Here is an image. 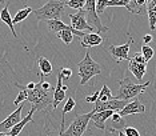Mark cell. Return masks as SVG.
Segmentation results:
<instances>
[{"instance_id": "obj_1", "label": "cell", "mask_w": 156, "mask_h": 136, "mask_svg": "<svg viewBox=\"0 0 156 136\" xmlns=\"http://www.w3.org/2000/svg\"><path fill=\"white\" fill-rule=\"evenodd\" d=\"M54 89H52V91H54ZM52 91H45V89H43L41 81H39V83H36V87H35L32 91H28L27 102L32 103V107L36 111L37 109L44 111L45 113H48V112H51V111H54V92Z\"/></svg>"}, {"instance_id": "obj_2", "label": "cell", "mask_w": 156, "mask_h": 136, "mask_svg": "<svg viewBox=\"0 0 156 136\" xmlns=\"http://www.w3.org/2000/svg\"><path fill=\"white\" fill-rule=\"evenodd\" d=\"M66 2H58V0H49L43 7L35 9L34 13L36 15L37 21L41 20H60V16L66 9Z\"/></svg>"}, {"instance_id": "obj_3", "label": "cell", "mask_w": 156, "mask_h": 136, "mask_svg": "<svg viewBox=\"0 0 156 136\" xmlns=\"http://www.w3.org/2000/svg\"><path fill=\"white\" fill-rule=\"evenodd\" d=\"M150 84H151L150 80L145 81L144 84H135L131 81L129 77H124L122 80H119V94L116 96V99L126 100V102H128L131 99H135L136 96L143 94Z\"/></svg>"}, {"instance_id": "obj_4", "label": "cell", "mask_w": 156, "mask_h": 136, "mask_svg": "<svg viewBox=\"0 0 156 136\" xmlns=\"http://www.w3.org/2000/svg\"><path fill=\"white\" fill-rule=\"evenodd\" d=\"M77 68H79V76H80L81 85H86L88 83V80H91L94 76L101 73V66L91 58L88 51L86 53V56H84V59L77 63Z\"/></svg>"}, {"instance_id": "obj_5", "label": "cell", "mask_w": 156, "mask_h": 136, "mask_svg": "<svg viewBox=\"0 0 156 136\" xmlns=\"http://www.w3.org/2000/svg\"><path fill=\"white\" fill-rule=\"evenodd\" d=\"M84 13H86L87 23L96 31V34H105L108 32V27H104L103 23L99 19V15L96 12V2L95 0H86V5H84Z\"/></svg>"}, {"instance_id": "obj_6", "label": "cell", "mask_w": 156, "mask_h": 136, "mask_svg": "<svg viewBox=\"0 0 156 136\" xmlns=\"http://www.w3.org/2000/svg\"><path fill=\"white\" fill-rule=\"evenodd\" d=\"M92 117V111L88 113H83V115H77L75 119H72L71 126L63 132L64 136H81L86 132L88 123L91 121Z\"/></svg>"}, {"instance_id": "obj_7", "label": "cell", "mask_w": 156, "mask_h": 136, "mask_svg": "<svg viewBox=\"0 0 156 136\" xmlns=\"http://www.w3.org/2000/svg\"><path fill=\"white\" fill-rule=\"evenodd\" d=\"M133 43V39L129 38L128 41L126 44H122V45H113V44H109L107 51L111 53V56L116 62H122V60H129V56H128V52H129V47L131 44Z\"/></svg>"}, {"instance_id": "obj_8", "label": "cell", "mask_w": 156, "mask_h": 136, "mask_svg": "<svg viewBox=\"0 0 156 136\" xmlns=\"http://www.w3.org/2000/svg\"><path fill=\"white\" fill-rule=\"evenodd\" d=\"M23 107H24V104L22 103V104L17 107V108L13 111L11 115L7 117V119H4L3 121H0V134H7V132H9L17 123H20V121L23 120L22 119Z\"/></svg>"}, {"instance_id": "obj_9", "label": "cell", "mask_w": 156, "mask_h": 136, "mask_svg": "<svg viewBox=\"0 0 156 136\" xmlns=\"http://www.w3.org/2000/svg\"><path fill=\"white\" fill-rule=\"evenodd\" d=\"M69 19H71V27H73L76 31H80V32L87 31L88 34H91V32H96L90 24L87 23L86 13H84L83 9L77 11L75 15H69Z\"/></svg>"}, {"instance_id": "obj_10", "label": "cell", "mask_w": 156, "mask_h": 136, "mask_svg": "<svg viewBox=\"0 0 156 136\" xmlns=\"http://www.w3.org/2000/svg\"><path fill=\"white\" fill-rule=\"evenodd\" d=\"M144 112H145L144 104L140 102L139 99H133L132 102H129L119 113H120L122 117H126L128 115H133V113H144Z\"/></svg>"}, {"instance_id": "obj_11", "label": "cell", "mask_w": 156, "mask_h": 136, "mask_svg": "<svg viewBox=\"0 0 156 136\" xmlns=\"http://www.w3.org/2000/svg\"><path fill=\"white\" fill-rule=\"evenodd\" d=\"M68 89L67 85H63V77L62 75H58V83H56V87L54 89V109H56L60 103L66 99V91Z\"/></svg>"}, {"instance_id": "obj_12", "label": "cell", "mask_w": 156, "mask_h": 136, "mask_svg": "<svg viewBox=\"0 0 156 136\" xmlns=\"http://www.w3.org/2000/svg\"><path fill=\"white\" fill-rule=\"evenodd\" d=\"M37 68H39V77H40V81H44V79L52 75L54 72V67H52V63L49 62L48 59L43 58H37Z\"/></svg>"}, {"instance_id": "obj_13", "label": "cell", "mask_w": 156, "mask_h": 136, "mask_svg": "<svg viewBox=\"0 0 156 136\" xmlns=\"http://www.w3.org/2000/svg\"><path fill=\"white\" fill-rule=\"evenodd\" d=\"M113 113H115L113 111H103V112L92 113L91 120L96 128H99V130H105V121L108 119H111V116Z\"/></svg>"}, {"instance_id": "obj_14", "label": "cell", "mask_w": 156, "mask_h": 136, "mask_svg": "<svg viewBox=\"0 0 156 136\" xmlns=\"http://www.w3.org/2000/svg\"><path fill=\"white\" fill-rule=\"evenodd\" d=\"M103 43V38L96 32H91V34H86V36L80 40L81 47L84 48H91V47H96L100 45Z\"/></svg>"}, {"instance_id": "obj_15", "label": "cell", "mask_w": 156, "mask_h": 136, "mask_svg": "<svg viewBox=\"0 0 156 136\" xmlns=\"http://www.w3.org/2000/svg\"><path fill=\"white\" fill-rule=\"evenodd\" d=\"M128 70L131 71V73L133 75L137 80H141L143 76L147 72V64H141V63H136L135 60L129 58L128 60Z\"/></svg>"}, {"instance_id": "obj_16", "label": "cell", "mask_w": 156, "mask_h": 136, "mask_svg": "<svg viewBox=\"0 0 156 136\" xmlns=\"http://www.w3.org/2000/svg\"><path fill=\"white\" fill-rule=\"evenodd\" d=\"M147 7V0H128L126 8L133 15H141Z\"/></svg>"}, {"instance_id": "obj_17", "label": "cell", "mask_w": 156, "mask_h": 136, "mask_svg": "<svg viewBox=\"0 0 156 136\" xmlns=\"http://www.w3.org/2000/svg\"><path fill=\"white\" fill-rule=\"evenodd\" d=\"M35 111H36V109H35L34 108V107H32V108H31L30 109V112H28L27 113V116L26 117H24V119L22 120V121H20V123H17L16 124V126L15 127H13L12 128V130L11 131H9V136H17V135H19L20 134V132H22L23 131V128L24 127H26L27 126V124L28 123H30V121H32V116H34V113H35Z\"/></svg>"}, {"instance_id": "obj_18", "label": "cell", "mask_w": 156, "mask_h": 136, "mask_svg": "<svg viewBox=\"0 0 156 136\" xmlns=\"http://www.w3.org/2000/svg\"><path fill=\"white\" fill-rule=\"evenodd\" d=\"M0 20H2L3 23H5L7 26L9 27V30H11L12 35H13V38L19 39V35H17V34H16V31H15V24H13L12 17H11V15H9L8 5H4V8L2 9V12H0Z\"/></svg>"}, {"instance_id": "obj_19", "label": "cell", "mask_w": 156, "mask_h": 136, "mask_svg": "<svg viewBox=\"0 0 156 136\" xmlns=\"http://www.w3.org/2000/svg\"><path fill=\"white\" fill-rule=\"evenodd\" d=\"M145 9H147L148 21H150V28L155 30L156 28V0H148Z\"/></svg>"}, {"instance_id": "obj_20", "label": "cell", "mask_w": 156, "mask_h": 136, "mask_svg": "<svg viewBox=\"0 0 156 136\" xmlns=\"http://www.w3.org/2000/svg\"><path fill=\"white\" fill-rule=\"evenodd\" d=\"M111 121H112V124L115 127L111 128V130H108L109 132H115V131H120L122 128H126V121H124V119L122 116H120V113L119 112H115L113 115L111 116Z\"/></svg>"}, {"instance_id": "obj_21", "label": "cell", "mask_w": 156, "mask_h": 136, "mask_svg": "<svg viewBox=\"0 0 156 136\" xmlns=\"http://www.w3.org/2000/svg\"><path fill=\"white\" fill-rule=\"evenodd\" d=\"M31 12H34L32 8H31L30 5H27V7H24V8H22L20 11H17V13L15 16L12 17V21H13V24H16V23H20V21H23V20H26L28 16H30V13Z\"/></svg>"}, {"instance_id": "obj_22", "label": "cell", "mask_w": 156, "mask_h": 136, "mask_svg": "<svg viewBox=\"0 0 156 136\" xmlns=\"http://www.w3.org/2000/svg\"><path fill=\"white\" fill-rule=\"evenodd\" d=\"M15 85L17 88L20 89V92H19V95L16 96V99H15V106L19 107L20 104H22L23 102H26V100L28 99V91H27V88H26V85H23V84H19V83H15Z\"/></svg>"}, {"instance_id": "obj_23", "label": "cell", "mask_w": 156, "mask_h": 136, "mask_svg": "<svg viewBox=\"0 0 156 136\" xmlns=\"http://www.w3.org/2000/svg\"><path fill=\"white\" fill-rule=\"evenodd\" d=\"M115 99V96L112 95L111 89H109L108 85H103L101 89H100V94H99V99L98 102H101V103H105V102H109V100Z\"/></svg>"}, {"instance_id": "obj_24", "label": "cell", "mask_w": 156, "mask_h": 136, "mask_svg": "<svg viewBox=\"0 0 156 136\" xmlns=\"http://www.w3.org/2000/svg\"><path fill=\"white\" fill-rule=\"evenodd\" d=\"M73 36H75V34H73L72 31H62V32H58V34H56V38H59L60 40L67 45H69L71 43H72Z\"/></svg>"}, {"instance_id": "obj_25", "label": "cell", "mask_w": 156, "mask_h": 136, "mask_svg": "<svg viewBox=\"0 0 156 136\" xmlns=\"http://www.w3.org/2000/svg\"><path fill=\"white\" fill-rule=\"evenodd\" d=\"M75 106H76V102H75V99H73L72 96L67 99V102L64 104V108H63V112H62V123H64L66 121V115L69 112V111H72L73 108H75Z\"/></svg>"}, {"instance_id": "obj_26", "label": "cell", "mask_w": 156, "mask_h": 136, "mask_svg": "<svg viewBox=\"0 0 156 136\" xmlns=\"http://www.w3.org/2000/svg\"><path fill=\"white\" fill-rule=\"evenodd\" d=\"M66 5L69 8H75V9H83L86 5V0H68L66 2Z\"/></svg>"}, {"instance_id": "obj_27", "label": "cell", "mask_w": 156, "mask_h": 136, "mask_svg": "<svg viewBox=\"0 0 156 136\" xmlns=\"http://www.w3.org/2000/svg\"><path fill=\"white\" fill-rule=\"evenodd\" d=\"M154 48L150 47V45H143L141 47V55H143V58L147 60V62H150V60L154 58Z\"/></svg>"}, {"instance_id": "obj_28", "label": "cell", "mask_w": 156, "mask_h": 136, "mask_svg": "<svg viewBox=\"0 0 156 136\" xmlns=\"http://www.w3.org/2000/svg\"><path fill=\"white\" fill-rule=\"evenodd\" d=\"M128 0H107V7H127Z\"/></svg>"}, {"instance_id": "obj_29", "label": "cell", "mask_w": 156, "mask_h": 136, "mask_svg": "<svg viewBox=\"0 0 156 136\" xmlns=\"http://www.w3.org/2000/svg\"><path fill=\"white\" fill-rule=\"evenodd\" d=\"M105 8H107V0H98L96 2V12H98V15L104 12Z\"/></svg>"}, {"instance_id": "obj_30", "label": "cell", "mask_w": 156, "mask_h": 136, "mask_svg": "<svg viewBox=\"0 0 156 136\" xmlns=\"http://www.w3.org/2000/svg\"><path fill=\"white\" fill-rule=\"evenodd\" d=\"M60 75H62V77L64 79V80H69L71 76H72V70H69V68H60Z\"/></svg>"}, {"instance_id": "obj_31", "label": "cell", "mask_w": 156, "mask_h": 136, "mask_svg": "<svg viewBox=\"0 0 156 136\" xmlns=\"http://www.w3.org/2000/svg\"><path fill=\"white\" fill-rule=\"evenodd\" d=\"M124 134H126V136H140L139 131L133 127H126L124 128Z\"/></svg>"}, {"instance_id": "obj_32", "label": "cell", "mask_w": 156, "mask_h": 136, "mask_svg": "<svg viewBox=\"0 0 156 136\" xmlns=\"http://www.w3.org/2000/svg\"><path fill=\"white\" fill-rule=\"evenodd\" d=\"M99 94H100V91H96L95 94L86 96V102L87 103H96L98 99H99Z\"/></svg>"}, {"instance_id": "obj_33", "label": "cell", "mask_w": 156, "mask_h": 136, "mask_svg": "<svg viewBox=\"0 0 156 136\" xmlns=\"http://www.w3.org/2000/svg\"><path fill=\"white\" fill-rule=\"evenodd\" d=\"M152 39H154V38H152V35H150V34H147V35H145V36L143 38L144 45H147V44H148V43H151V41H152Z\"/></svg>"}, {"instance_id": "obj_34", "label": "cell", "mask_w": 156, "mask_h": 136, "mask_svg": "<svg viewBox=\"0 0 156 136\" xmlns=\"http://www.w3.org/2000/svg\"><path fill=\"white\" fill-rule=\"evenodd\" d=\"M35 87H36V84H35V83H28V84L26 85V88L28 89V91H32Z\"/></svg>"}, {"instance_id": "obj_35", "label": "cell", "mask_w": 156, "mask_h": 136, "mask_svg": "<svg viewBox=\"0 0 156 136\" xmlns=\"http://www.w3.org/2000/svg\"><path fill=\"white\" fill-rule=\"evenodd\" d=\"M66 130H64V123H62L60 124V132H59V136H64L63 135V132H64Z\"/></svg>"}, {"instance_id": "obj_36", "label": "cell", "mask_w": 156, "mask_h": 136, "mask_svg": "<svg viewBox=\"0 0 156 136\" xmlns=\"http://www.w3.org/2000/svg\"><path fill=\"white\" fill-rule=\"evenodd\" d=\"M119 136H126V134H124V131H118Z\"/></svg>"}, {"instance_id": "obj_37", "label": "cell", "mask_w": 156, "mask_h": 136, "mask_svg": "<svg viewBox=\"0 0 156 136\" xmlns=\"http://www.w3.org/2000/svg\"><path fill=\"white\" fill-rule=\"evenodd\" d=\"M0 3H2V2H0Z\"/></svg>"}]
</instances>
